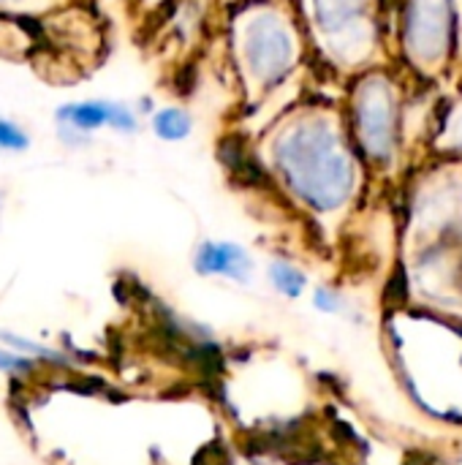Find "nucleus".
Returning a JSON list of instances; mask_svg holds the SVG:
<instances>
[{"mask_svg":"<svg viewBox=\"0 0 462 465\" xmlns=\"http://www.w3.org/2000/svg\"><path fill=\"white\" fill-rule=\"evenodd\" d=\"M248 158L286 199L316 218H335L359 199L368 169L351 139L340 90L313 84L245 134Z\"/></svg>","mask_w":462,"mask_h":465,"instance_id":"f257e3e1","label":"nucleus"},{"mask_svg":"<svg viewBox=\"0 0 462 465\" xmlns=\"http://www.w3.org/2000/svg\"><path fill=\"white\" fill-rule=\"evenodd\" d=\"M221 52L234 90L229 117L248 134L316 79L294 0H231L223 5Z\"/></svg>","mask_w":462,"mask_h":465,"instance_id":"f03ea898","label":"nucleus"},{"mask_svg":"<svg viewBox=\"0 0 462 465\" xmlns=\"http://www.w3.org/2000/svg\"><path fill=\"white\" fill-rule=\"evenodd\" d=\"M351 139L370 177H398L417 150H430L444 95L428 93L398 63L340 87Z\"/></svg>","mask_w":462,"mask_h":465,"instance_id":"7ed1b4c3","label":"nucleus"},{"mask_svg":"<svg viewBox=\"0 0 462 465\" xmlns=\"http://www.w3.org/2000/svg\"><path fill=\"white\" fill-rule=\"evenodd\" d=\"M316 79L340 90L354 76L392 63V0H294Z\"/></svg>","mask_w":462,"mask_h":465,"instance_id":"20e7f679","label":"nucleus"},{"mask_svg":"<svg viewBox=\"0 0 462 465\" xmlns=\"http://www.w3.org/2000/svg\"><path fill=\"white\" fill-rule=\"evenodd\" d=\"M392 63L436 95L462 87V0H392Z\"/></svg>","mask_w":462,"mask_h":465,"instance_id":"39448f33","label":"nucleus"},{"mask_svg":"<svg viewBox=\"0 0 462 465\" xmlns=\"http://www.w3.org/2000/svg\"><path fill=\"white\" fill-rule=\"evenodd\" d=\"M54 123L63 142H84L90 134L101 128H112L117 134H133L139 128V120L128 104L103 101V98L63 104L54 112Z\"/></svg>","mask_w":462,"mask_h":465,"instance_id":"423d86ee","label":"nucleus"},{"mask_svg":"<svg viewBox=\"0 0 462 465\" xmlns=\"http://www.w3.org/2000/svg\"><path fill=\"white\" fill-rule=\"evenodd\" d=\"M193 267L199 275H221L237 283H245L253 272L248 251L229 240H207L196 248Z\"/></svg>","mask_w":462,"mask_h":465,"instance_id":"0eeeda50","label":"nucleus"},{"mask_svg":"<svg viewBox=\"0 0 462 465\" xmlns=\"http://www.w3.org/2000/svg\"><path fill=\"white\" fill-rule=\"evenodd\" d=\"M150 128L163 142H182L193 131V114L185 106H177V104L161 106L150 120Z\"/></svg>","mask_w":462,"mask_h":465,"instance_id":"6e6552de","label":"nucleus"},{"mask_svg":"<svg viewBox=\"0 0 462 465\" xmlns=\"http://www.w3.org/2000/svg\"><path fill=\"white\" fill-rule=\"evenodd\" d=\"M267 275H270V283L275 286V292H280L283 297L297 300V297H302L305 289H308V275H305L297 264H291V262H286V259H275V262L270 264Z\"/></svg>","mask_w":462,"mask_h":465,"instance_id":"1a4fd4ad","label":"nucleus"},{"mask_svg":"<svg viewBox=\"0 0 462 465\" xmlns=\"http://www.w3.org/2000/svg\"><path fill=\"white\" fill-rule=\"evenodd\" d=\"M30 147V134L11 117L0 114V150L3 153H25Z\"/></svg>","mask_w":462,"mask_h":465,"instance_id":"9d476101","label":"nucleus"},{"mask_svg":"<svg viewBox=\"0 0 462 465\" xmlns=\"http://www.w3.org/2000/svg\"><path fill=\"white\" fill-rule=\"evenodd\" d=\"M313 305H316V311H321V313H340L346 302H343L340 292L321 286V289L313 292Z\"/></svg>","mask_w":462,"mask_h":465,"instance_id":"9b49d317","label":"nucleus"},{"mask_svg":"<svg viewBox=\"0 0 462 465\" xmlns=\"http://www.w3.org/2000/svg\"><path fill=\"white\" fill-rule=\"evenodd\" d=\"M0 338H3L5 343H11L14 349H22V351H27V354H41V357H46V360H52V362H63V360H60V354H57V351H52V349H44V346L27 343V341L14 338V335H8V332H0Z\"/></svg>","mask_w":462,"mask_h":465,"instance_id":"f8f14e48","label":"nucleus"},{"mask_svg":"<svg viewBox=\"0 0 462 465\" xmlns=\"http://www.w3.org/2000/svg\"><path fill=\"white\" fill-rule=\"evenodd\" d=\"M30 368H33V362H30L27 357L14 354V351H3V349H0V371H5V373H25V371H30Z\"/></svg>","mask_w":462,"mask_h":465,"instance_id":"ddd939ff","label":"nucleus"},{"mask_svg":"<svg viewBox=\"0 0 462 465\" xmlns=\"http://www.w3.org/2000/svg\"><path fill=\"white\" fill-rule=\"evenodd\" d=\"M180 3H182V0H136V8H139L142 14H147V16H150V14L158 16V14H169V11H172L174 5H180Z\"/></svg>","mask_w":462,"mask_h":465,"instance_id":"4468645a","label":"nucleus"},{"mask_svg":"<svg viewBox=\"0 0 462 465\" xmlns=\"http://www.w3.org/2000/svg\"><path fill=\"white\" fill-rule=\"evenodd\" d=\"M0 213H3V193H0Z\"/></svg>","mask_w":462,"mask_h":465,"instance_id":"2eb2a0df","label":"nucleus"}]
</instances>
